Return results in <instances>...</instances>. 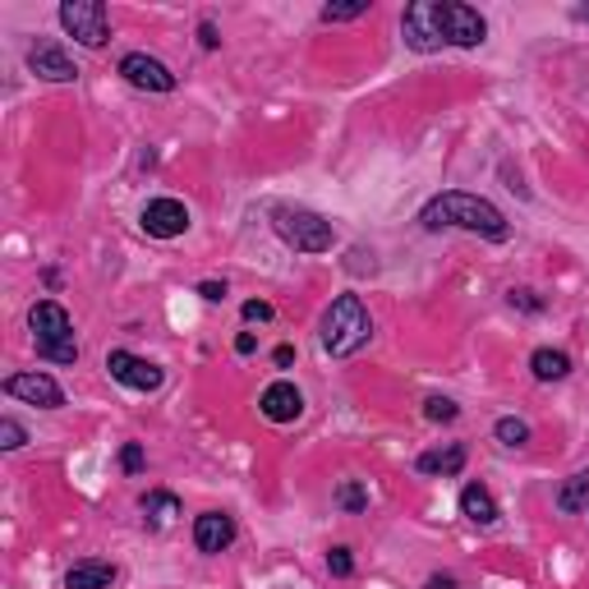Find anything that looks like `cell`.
Masks as SVG:
<instances>
[{
    "label": "cell",
    "mask_w": 589,
    "mask_h": 589,
    "mask_svg": "<svg viewBox=\"0 0 589 589\" xmlns=\"http://www.w3.org/2000/svg\"><path fill=\"white\" fill-rule=\"evenodd\" d=\"M230 543H235V516H226V512L193 516V548H199V553L217 557V553H226Z\"/></svg>",
    "instance_id": "5bb4252c"
},
{
    "label": "cell",
    "mask_w": 589,
    "mask_h": 589,
    "mask_svg": "<svg viewBox=\"0 0 589 589\" xmlns=\"http://www.w3.org/2000/svg\"><path fill=\"white\" fill-rule=\"evenodd\" d=\"M121 78L139 92H175V84H180V78L171 74V65H162L148 51H125L121 55Z\"/></svg>",
    "instance_id": "9c48e42d"
},
{
    "label": "cell",
    "mask_w": 589,
    "mask_h": 589,
    "mask_svg": "<svg viewBox=\"0 0 589 589\" xmlns=\"http://www.w3.org/2000/svg\"><path fill=\"white\" fill-rule=\"evenodd\" d=\"M572 18H576V24H589V5H576V10H572Z\"/></svg>",
    "instance_id": "e575fe53"
},
{
    "label": "cell",
    "mask_w": 589,
    "mask_h": 589,
    "mask_svg": "<svg viewBox=\"0 0 589 589\" xmlns=\"http://www.w3.org/2000/svg\"><path fill=\"white\" fill-rule=\"evenodd\" d=\"M506 300H512L516 309H525V313H539L543 304L535 300V290H506Z\"/></svg>",
    "instance_id": "f1b7e54d"
},
{
    "label": "cell",
    "mask_w": 589,
    "mask_h": 589,
    "mask_svg": "<svg viewBox=\"0 0 589 589\" xmlns=\"http://www.w3.org/2000/svg\"><path fill=\"white\" fill-rule=\"evenodd\" d=\"M272 217V230H277V240L290 245L294 253H327L337 245V226H331L323 212L313 208H300V203H277L267 212Z\"/></svg>",
    "instance_id": "277c9868"
},
{
    "label": "cell",
    "mask_w": 589,
    "mask_h": 589,
    "mask_svg": "<svg viewBox=\"0 0 589 589\" xmlns=\"http://www.w3.org/2000/svg\"><path fill=\"white\" fill-rule=\"evenodd\" d=\"M438 28H442L447 47L475 51V47H484V37H488V18L475 5H461V0H438Z\"/></svg>",
    "instance_id": "8992f818"
},
{
    "label": "cell",
    "mask_w": 589,
    "mask_h": 589,
    "mask_svg": "<svg viewBox=\"0 0 589 589\" xmlns=\"http://www.w3.org/2000/svg\"><path fill=\"white\" fill-rule=\"evenodd\" d=\"M139 506H143V521H148L152 529L180 516V498L166 493V488H152V493H143V502H139Z\"/></svg>",
    "instance_id": "d6986e66"
},
{
    "label": "cell",
    "mask_w": 589,
    "mask_h": 589,
    "mask_svg": "<svg viewBox=\"0 0 589 589\" xmlns=\"http://www.w3.org/2000/svg\"><path fill=\"white\" fill-rule=\"evenodd\" d=\"M139 226L152 235V240H175V235L189 230V208L180 199H148Z\"/></svg>",
    "instance_id": "7c38bea8"
},
{
    "label": "cell",
    "mask_w": 589,
    "mask_h": 589,
    "mask_svg": "<svg viewBox=\"0 0 589 589\" xmlns=\"http://www.w3.org/2000/svg\"><path fill=\"white\" fill-rule=\"evenodd\" d=\"M337 506H341V512H350V516H360L364 506H368V493H364L355 479H341L337 484Z\"/></svg>",
    "instance_id": "603a6c76"
},
{
    "label": "cell",
    "mask_w": 589,
    "mask_h": 589,
    "mask_svg": "<svg viewBox=\"0 0 589 589\" xmlns=\"http://www.w3.org/2000/svg\"><path fill=\"white\" fill-rule=\"evenodd\" d=\"M461 516L469 521V525H479V529H488V525H498V502H493V493H488L484 484H465L461 488Z\"/></svg>",
    "instance_id": "e0dca14e"
},
{
    "label": "cell",
    "mask_w": 589,
    "mask_h": 589,
    "mask_svg": "<svg viewBox=\"0 0 589 589\" xmlns=\"http://www.w3.org/2000/svg\"><path fill=\"white\" fill-rule=\"evenodd\" d=\"M585 506H589V469L572 475V479H566V488L557 493V512L562 516H576V512H585Z\"/></svg>",
    "instance_id": "ffe728a7"
},
{
    "label": "cell",
    "mask_w": 589,
    "mask_h": 589,
    "mask_svg": "<svg viewBox=\"0 0 589 589\" xmlns=\"http://www.w3.org/2000/svg\"><path fill=\"white\" fill-rule=\"evenodd\" d=\"M419 226L424 230H469L479 235L488 245H506L512 240V222L502 217L498 203L479 199V193H465V189H447V193H434L424 208H419Z\"/></svg>",
    "instance_id": "6da1fadb"
},
{
    "label": "cell",
    "mask_w": 589,
    "mask_h": 589,
    "mask_svg": "<svg viewBox=\"0 0 589 589\" xmlns=\"http://www.w3.org/2000/svg\"><path fill=\"white\" fill-rule=\"evenodd\" d=\"M24 442H28L24 424H18L14 415H5V419H0V447H5V451H18V447H24Z\"/></svg>",
    "instance_id": "4316f807"
},
{
    "label": "cell",
    "mask_w": 589,
    "mask_h": 589,
    "mask_svg": "<svg viewBox=\"0 0 589 589\" xmlns=\"http://www.w3.org/2000/svg\"><path fill=\"white\" fill-rule=\"evenodd\" d=\"M253 350H259V337H253V331H240V337H235V355H253Z\"/></svg>",
    "instance_id": "1f68e13d"
},
{
    "label": "cell",
    "mask_w": 589,
    "mask_h": 589,
    "mask_svg": "<svg viewBox=\"0 0 589 589\" xmlns=\"http://www.w3.org/2000/svg\"><path fill=\"white\" fill-rule=\"evenodd\" d=\"M373 10V0H341V5H323L318 18L323 24H350V18H364Z\"/></svg>",
    "instance_id": "7402d4cb"
},
{
    "label": "cell",
    "mask_w": 589,
    "mask_h": 589,
    "mask_svg": "<svg viewBox=\"0 0 589 589\" xmlns=\"http://www.w3.org/2000/svg\"><path fill=\"white\" fill-rule=\"evenodd\" d=\"M115 580H121V566L106 557H84L65 572V589H111Z\"/></svg>",
    "instance_id": "2e32d148"
},
{
    "label": "cell",
    "mask_w": 589,
    "mask_h": 589,
    "mask_svg": "<svg viewBox=\"0 0 589 589\" xmlns=\"http://www.w3.org/2000/svg\"><path fill=\"white\" fill-rule=\"evenodd\" d=\"M55 18H61V28L74 37L78 47L102 51L111 42V10L102 5V0H65Z\"/></svg>",
    "instance_id": "5b68a950"
},
{
    "label": "cell",
    "mask_w": 589,
    "mask_h": 589,
    "mask_svg": "<svg viewBox=\"0 0 589 589\" xmlns=\"http://www.w3.org/2000/svg\"><path fill=\"white\" fill-rule=\"evenodd\" d=\"M143 465H148L143 442H125L121 447V469H125V475H143Z\"/></svg>",
    "instance_id": "484cf974"
},
{
    "label": "cell",
    "mask_w": 589,
    "mask_h": 589,
    "mask_svg": "<svg viewBox=\"0 0 589 589\" xmlns=\"http://www.w3.org/2000/svg\"><path fill=\"white\" fill-rule=\"evenodd\" d=\"M465 461H469L465 442H447V447H428V451H419L415 469H419V475H428V479H456L461 469H465Z\"/></svg>",
    "instance_id": "9a60e30c"
},
{
    "label": "cell",
    "mask_w": 589,
    "mask_h": 589,
    "mask_svg": "<svg viewBox=\"0 0 589 589\" xmlns=\"http://www.w3.org/2000/svg\"><path fill=\"white\" fill-rule=\"evenodd\" d=\"M529 373H535L539 383H562V378H572V355L553 350V346H539L535 355H529Z\"/></svg>",
    "instance_id": "ac0fdd59"
},
{
    "label": "cell",
    "mask_w": 589,
    "mask_h": 589,
    "mask_svg": "<svg viewBox=\"0 0 589 589\" xmlns=\"http://www.w3.org/2000/svg\"><path fill=\"white\" fill-rule=\"evenodd\" d=\"M245 323H272V313H277V309H272L267 300H245Z\"/></svg>",
    "instance_id": "83f0119b"
},
{
    "label": "cell",
    "mask_w": 589,
    "mask_h": 589,
    "mask_svg": "<svg viewBox=\"0 0 589 589\" xmlns=\"http://www.w3.org/2000/svg\"><path fill=\"white\" fill-rule=\"evenodd\" d=\"M272 360H277V368H290V364H294V350H290V346H277V355H272Z\"/></svg>",
    "instance_id": "836d02e7"
},
{
    "label": "cell",
    "mask_w": 589,
    "mask_h": 589,
    "mask_svg": "<svg viewBox=\"0 0 589 589\" xmlns=\"http://www.w3.org/2000/svg\"><path fill=\"white\" fill-rule=\"evenodd\" d=\"M259 410H263V419H272V424H294L304 415V391L294 387L290 378H277V383L263 387Z\"/></svg>",
    "instance_id": "4fadbf2b"
},
{
    "label": "cell",
    "mask_w": 589,
    "mask_h": 589,
    "mask_svg": "<svg viewBox=\"0 0 589 589\" xmlns=\"http://www.w3.org/2000/svg\"><path fill=\"white\" fill-rule=\"evenodd\" d=\"M106 373H111V378L121 383V387H129V391H156V387L166 383L162 364L134 355V350H111V355H106Z\"/></svg>",
    "instance_id": "30bf717a"
},
{
    "label": "cell",
    "mask_w": 589,
    "mask_h": 589,
    "mask_svg": "<svg viewBox=\"0 0 589 589\" xmlns=\"http://www.w3.org/2000/svg\"><path fill=\"white\" fill-rule=\"evenodd\" d=\"M424 589H461V585H456V576H428Z\"/></svg>",
    "instance_id": "d6a6232c"
},
{
    "label": "cell",
    "mask_w": 589,
    "mask_h": 589,
    "mask_svg": "<svg viewBox=\"0 0 589 589\" xmlns=\"http://www.w3.org/2000/svg\"><path fill=\"white\" fill-rule=\"evenodd\" d=\"M0 391H5L10 401H28V405H37V410H61L65 405V391H61V383L51 378V373H10L5 383H0Z\"/></svg>",
    "instance_id": "ba28073f"
},
{
    "label": "cell",
    "mask_w": 589,
    "mask_h": 589,
    "mask_svg": "<svg viewBox=\"0 0 589 589\" xmlns=\"http://www.w3.org/2000/svg\"><path fill=\"white\" fill-rule=\"evenodd\" d=\"M318 341L331 360H350L373 341V313L364 309L360 294H337L327 304L323 323H318Z\"/></svg>",
    "instance_id": "7a4b0ae2"
},
{
    "label": "cell",
    "mask_w": 589,
    "mask_h": 589,
    "mask_svg": "<svg viewBox=\"0 0 589 589\" xmlns=\"http://www.w3.org/2000/svg\"><path fill=\"white\" fill-rule=\"evenodd\" d=\"M199 294H203L208 304H222V300H226V281H203Z\"/></svg>",
    "instance_id": "4dcf8cb0"
},
{
    "label": "cell",
    "mask_w": 589,
    "mask_h": 589,
    "mask_svg": "<svg viewBox=\"0 0 589 589\" xmlns=\"http://www.w3.org/2000/svg\"><path fill=\"white\" fill-rule=\"evenodd\" d=\"M493 438H498L506 451H521V447H529V424L516 419V415H502V419L493 424Z\"/></svg>",
    "instance_id": "44dd1931"
},
{
    "label": "cell",
    "mask_w": 589,
    "mask_h": 589,
    "mask_svg": "<svg viewBox=\"0 0 589 589\" xmlns=\"http://www.w3.org/2000/svg\"><path fill=\"white\" fill-rule=\"evenodd\" d=\"M28 331H33L37 360H47V364H78V337H74V323H70L65 304L37 300L28 309Z\"/></svg>",
    "instance_id": "3957f363"
},
{
    "label": "cell",
    "mask_w": 589,
    "mask_h": 589,
    "mask_svg": "<svg viewBox=\"0 0 589 589\" xmlns=\"http://www.w3.org/2000/svg\"><path fill=\"white\" fill-rule=\"evenodd\" d=\"M24 65H28V74L47 78V84H74V78H78L74 55H70L61 42H37V47H28Z\"/></svg>",
    "instance_id": "8fae6325"
},
{
    "label": "cell",
    "mask_w": 589,
    "mask_h": 589,
    "mask_svg": "<svg viewBox=\"0 0 589 589\" xmlns=\"http://www.w3.org/2000/svg\"><path fill=\"white\" fill-rule=\"evenodd\" d=\"M327 572L337 576V580L355 576V557H350V548H346V543H337V548H331V553H327Z\"/></svg>",
    "instance_id": "d4e9b609"
},
{
    "label": "cell",
    "mask_w": 589,
    "mask_h": 589,
    "mask_svg": "<svg viewBox=\"0 0 589 589\" xmlns=\"http://www.w3.org/2000/svg\"><path fill=\"white\" fill-rule=\"evenodd\" d=\"M401 42L419 55L442 51V28H438V0H410L401 10Z\"/></svg>",
    "instance_id": "52a82bcc"
},
{
    "label": "cell",
    "mask_w": 589,
    "mask_h": 589,
    "mask_svg": "<svg viewBox=\"0 0 589 589\" xmlns=\"http://www.w3.org/2000/svg\"><path fill=\"white\" fill-rule=\"evenodd\" d=\"M199 42H203V51H217L222 47V33H217L212 18H203V24H199Z\"/></svg>",
    "instance_id": "f546056e"
},
{
    "label": "cell",
    "mask_w": 589,
    "mask_h": 589,
    "mask_svg": "<svg viewBox=\"0 0 589 589\" xmlns=\"http://www.w3.org/2000/svg\"><path fill=\"white\" fill-rule=\"evenodd\" d=\"M456 415H461V405L447 401V397H428V401H424V419H428V424H451Z\"/></svg>",
    "instance_id": "cb8c5ba5"
}]
</instances>
